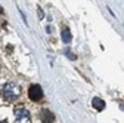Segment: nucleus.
<instances>
[{
  "label": "nucleus",
  "instance_id": "1",
  "mask_svg": "<svg viewBox=\"0 0 124 123\" xmlns=\"http://www.w3.org/2000/svg\"><path fill=\"white\" fill-rule=\"evenodd\" d=\"M0 94H2L3 99L5 101H9V102H13L16 101L21 95V88L16 85V83H6L2 90H0Z\"/></svg>",
  "mask_w": 124,
  "mask_h": 123
},
{
  "label": "nucleus",
  "instance_id": "2",
  "mask_svg": "<svg viewBox=\"0 0 124 123\" xmlns=\"http://www.w3.org/2000/svg\"><path fill=\"white\" fill-rule=\"evenodd\" d=\"M28 98L31 101H34V102L40 101L43 98V89H41V86L40 85H31L28 88Z\"/></svg>",
  "mask_w": 124,
  "mask_h": 123
},
{
  "label": "nucleus",
  "instance_id": "3",
  "mask_svg": "<svg viewBox=\"0 0 124 123\" xmlns=\"http://www.w3.org/2000/svg\"><path fill=\"white\" fill-rule=\"evenodd\" d=\"M15 119H16V122H31V114L25 107H16L15 108Z\"/></svg>",
  "mask_w": 124,
  "mask_h": 123
},
{
  "label": "nucleus",
  "instance_id": "4",
  "mask_svg": "<svg viewBox=\"0 0 124 123\" xmlns=\"http://www.w3.org/2000/svg\"><path fill=\"white\" fill-rule=\"evenodd\" d=\"M40 120L41 122H47V123H52L55 122V114L52 111H49L47 108H43L40 111Z\"/></svg>",
  "mask_w": 124,
  "mask_h": 123
},
{
  "label": "nucleus",
  "instance_id": "5",
  "mask_svg": "<svg viewBox=\"0 0 124 123\" xmlns=\"http://www.w3.org/2000/svg\"><path fill=\"white\" fill-rule=\"evenodd\" d=\"M92 105H93V108H96L98 111H102V110L105 108V101L96 97V98H93V101H92Z\"/></svg>",
  "mask_w": 124,
  "mask_h": 123
},
{
  "label": "nucleus",
  "instance_id": "6",
  "mask_svg": "<svg viewBox=\"0 0 124 123\" xmlns=\"http://www.w3.org/2000/svg\"><path fill=\"white\" fill-rule=\"evenodd\" d=\"M62 42H64V43H70L71 42V33H70V30L68 28H64V30H62Z\"/></svg>",
  "mask_w": 124,
  "mask_h": 123
},
{
  "label": "nucleus",
  "instance_id": "7",
  "mask_svg": "<svg viewBox=\"0 0 124 123\" xmlns=\"http://www.w3.org/2000/svg\"><path fill=\"white\" fill-rule=\"evenodd\" d=\"M67 56H70L71 59H75V55H72V53H71V52H68V51H67Z\"/></svg>",
  "mask_w": 124,
  "mask_h": 123
},
{
  "label": "nucleus",
  "instance_id": "8",
  "mask_svg": "<svg viewBox=\"0 0 124 123\" xmlns=\"http://www.w3.org/2000/svg\"><path fill=\"white\" fill-rule=\"evenodd\" d=\"M39 18H43V10L39 8Z\"/></svg>",
  "mask_w": 124,
  "mask_h": 123
},
{
  "label": "nucleus",
  "instance_id": "9",
  "mask_svg": "<svg viewBox=\"0 0 124 123\" xmlns=\"http://www.w3.org/2000/svg\"><path fill=\"white\" fill-rule=\"evenodd\" d=\"M2 13H3V9H2V8H0V15H2Z\"/></svg>",
  "mask_w": 124,
  "mask_h": 123
}]
</instances>
